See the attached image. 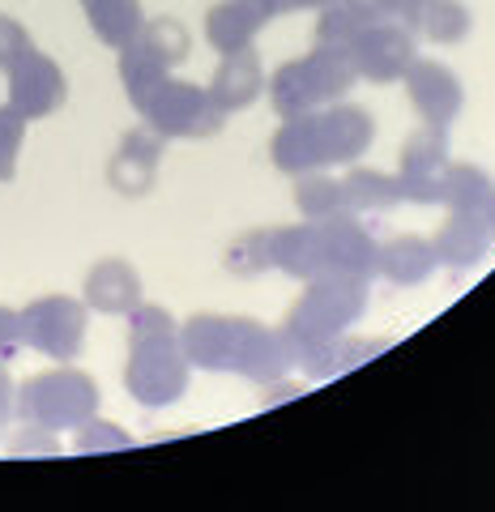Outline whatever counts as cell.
Wrapping results in <instances>:
<instances>
[{
  "instance_id": "28",
  "label": "cell",
  "mask_w": 495,
  "mask_h": 512,
  "mask_svg": "<svg viewBox=\"0 0 495 512\" xmlns=\"http://www.w3.org/2000/svg\"><path fill=\"white\" fill-rule=\"evenodd\" d=\"M141 43H146L154 56H163L171 69L193 56V35H188V26L175 22V18H146V26H141Z\"/></svg>"
},
{
  "instance_id": "30",
  "label": "cell",
  "mask_w": 495,
  "mask_h": 512,
  "mask_svg": "<svg viewBox=\"0 0 495 512\" xmlns=\"http://www.w3.org/2000/svg\"><path fill=\"white\" fill-rule=\"evenodd\" d=\"M26 116L18 107L0 103V180H13L18 175V154H22V141H26Z\"/></svg>"
},
{
  "instance_id": "15",
  "label": "cell",
  "mask_w": 495,
  "mask_h": 512,
  "mask_svg": "<svg viewBox=\"0 0 495 512\" xmlns=\"http://www.w3.org/2000/svg\"><path fill=\"white\" fill-rule=\"evenodd\" d=\"M82 299H86V308L103 316H129L141 303V274L129 261H120V256H107V261H99L86 274Z\"/></svg>"
},
{
  "instance_id": "27",
  "label": "cell",
  "mask_w": 495,
  "mask_h": 512,
  "mask_svg": "<svg viewBox=\"0 0 495 512\" xmlns=\"http://www.w3.org/2000/svg\"><path fill=\"white\" fill-rule=\"evenodd\" d=\"M410 26L423 30L431 43H461L470 35V9L461 0H427Z\"/></svg>"
},
{
  "instance_id": "8",
  "label": "cell",
  "mask_w": 495,
  "mask_h": 512,
  "mask_svg": "<svg viewBox=\"0 0 495 512\" xmlns=\"http://www.w3.org/2000/svg\"><path fill=\"white\" fill-rule=\"evenodd\" d=\"M316 252H321V278L367 282L376 274V239L355 214H338V218L316 222Z\"/></svg>"
},
{
  "instance_id": "11",
  "label": "cell",
  "mask_w": 495,
  "mask_h": 512,
  "mask_svg": "<svg viewBox=\"0 0 495 512\" xmlns=\"http://www.w3.org/2000/svg\"><path fill=\"white\" fill-rule=\"evenodd\" d=\"M449 167V128L423 124L414 128L402 146V201L414 205H440V171Z\"/></svg>"
},
{
  "instance_id": "38",
  "label": "cell",
  "mask_w": 495,
  "mask_h": 512,
  "mask_svg": "<svg viewBox=\"0 0 495 512\" xmlns=\"http://www.w3.org/2000/svg\"><path fill=\"white\" fill-rule=\"evenodd\" d=\"M483 218H487V231H491V235H495V201H491V210H487V214H483Z\"/></svg>"
},
{
  "instance_id": "2",
  "label": "cell",
  "mask_w": 495,
  "mask_h": 512,
  "mask_svg": "<svg viewBox=\"0 0 495 512\" xmlns=\"http://www.w3.org/2000/svg\"><path fill=\"white\" fill-rule=\"evenodd\" d=\"M129 367H124V389L137 406L163 410L175 406L188 393V355L180 346V329L167 316V308L137 303L129 312Z\"/></svg>"
},
{
  "instance_id": "25",
  "label": "cell",
  "mask_w": 495,
  "mask_h": 512,
  "mask_svg": "<svg viewBox=\"0 0 495 512\" xmlns=\"http://www.w3.org/2000/svg\"><path fill=\"white\" fill-rule=\"evenodd\" d=\"M342 197L350 214H380L393 210L402 201V180L389 171H372V167H355L342 180Z\"/></svg>"
},
{
  "instance_id": "31",
  "label": "cell",
  "mask_w": 495,
  "mask_h": 512,
  "mask_svg": "<svg viewBox=\"0 0 495 512\" xmlns=\"http://www.w3.org/2000/svg\"><path fill=\"white\" fill-rule=\"evenodd\" d=\"M77 453H124L133 448V436L120 431L116 423H103V419H86L77 427V440H73Z\"/></svg>"
},
{
  "instance_id": "1",
  "label": "cell",
  "mask_w": 495,
  "mask_h": 512,
  "mask_svg": "<svg viewBox=\"0 0 495 512\" xmlns=\"http://www.w3.org/2000/svg\"><path fill=\"white\" fill-rule=\"evenodd\" d=\"M180 346L193 367L248 376L257 384H274L295 363L286 333L248 316H193L180 329Z\"/></svg>"
},
{
  "instance_id": "12",
  "label": "cell",
  "mask_w": 495,
  "mask_h": 512,
  "mask_svg": "<svg viewBox=\"0 0 495 512\" xmlns=\"http://www.w3.org/2000/svg\"><path fill=\"white\" fill-rule=\"evenodd\" d=\"M402 82H406V94H410V107L419 111L423 124L449 128L457 120L461 103H466L461 77L449 69V64H440V60H419V56H414V64L406 69Z\"/></svg>"
},
{
  "instance_id": "37",
  "label": "cell",
  "mask_w": 495,
  "mask_h": 512,
  "mask_svg": "<svg viewBox=\"0 0 495 512\" xmlns=\"http://www.w3.org/2000/svg\"><path fill=\"white\" fill-rule=\"evenodd\" d=\"M325 5H338V0H295V9H325Z\"/></svg>"
},
{
  "instance_id": "21",
  "label": "cell",
  "mask_w": 495,
  "mask_h": 512,
  "mask_svg": "<svg viewBox=\"0 0 495 512\" xmlns=\"http://www.w3.org/2000/svg\"><path fill=\"white\" fill-rule=\"evenodd\" d=\"M171 77V64L163 56H154L146 43H129L120 52V82H124V94H129V103L137 116H146V107L154 103V94L167 86Z\"/></svg>"
},
{
  "instance_id": "34",
  "label": "cell",
  "mask_w": 495,
  "mask_h": 512,
  "mask_svg": "<svg viewBox=\"0 0 495 512\" xmlns=\"http://www.w3.org/2000/svg\"><path fill=\"white\" fill-rule=\"evenodd\" d=\"M22 316L13 312V308H0V363H9V359H18V350H22Z\"/></svg>"
},
{
  "instance_id": "29",
  "label": "cell",
  "mask_w": 495,
  "mask_h": 512,
  "mask_svg": "<svg viewBox=\"0 0 495 512\" xmlns=\"http://www.w3.org/2000/svg\"><path fill=\"white\" fill-rule=\"evenodd\" d=\"M269 239H274V227H261V231L239 235L235 244L227 248V269H231L235 278H257V274H265V269H274Z\"/></svg>"
},
{
  "instance_id": "32",
  "label": "cell",
  "mask_w": 495,
  "mask_h": 512,
  "mask_svg": "<svg viewBox=\"0 0 495 512\" xmlns=\"http://www.w3.org/2000/svg\"><path fill=\"white\" fill-rule=\"evenodd\" d=\"M30 47H35V43H30L26 26L18 18H5V13H0V73H9L13 64L30 52Z\"/></svg>"
},
{
  "instance_id": "4",
  "label": "cell",
  "mask_w": 495,
  "mask_h": 512,
  "mask_svg": "<svg viewBox=\"0 0 495 512\" xmlns=\"http://www.w3.org/2000/svg\"><path fill=\"white\" fill-rule=\"evenodd\" d=\"M359 82L355 64H350L346 47H321L316 43L308 56H299L291 64L269 77V103L286 116H303V111H321L329 103H342L350 86Z\"/></svg>"
},
{
  "instance_id": "36",
  "label": "cell",
  "mask_w": 495,
  "mask_h": 512,
  "mask_svg": "<svg viewBox=\"0 0 495 512\" xmlns=\"http://www.w3.org/2000/svg\"><path fill=\"white\" fill-rule=\"evenodd\" d=\"M9 419H13V380L5 372V363H0V431L9 427Z\"/></svg>"
},
{
  "instance_id": "5",
  "label": "cell",
  "mask_w": 495,
  "mask_h": 512,
  "mask_svg": "<svg viewBox=\"0 0 495 512\" xmlns=\"http://www.w3.org/2000/svg\"><path fill=\"white\" fill-rule=\"evenodd\" d=\"M18 410L26 423L47 427V431H65L82 427L99 410V384L77 367H52V372L30 376L18 389Z\"/></svg>"
},
{
  "instance_id": "3",
  "label": "cell",
  "mask_w": 495,
  "mask_h": 512,
  "mask_svg": "<svg viewBox=\"0 0 495 512\" xmlns=\"http://www.w3.org/2000/svg\"><path fill=\"white\" fill-rule=\"evenodd\" d=\"M363 312H367V282H355V278L308 282V291H303V299L295 303L282 325L295 363L316 355V350L329 342H338Z\"/></svg>"
},
{
  "instance_id": "7",
  "label": "cell",
  "mask_w": 495,
  "mask_h": 512,
  "mask_svg": "<svg viewBox=\"0 0 495 512\" xmlns=\"http://www.w3.org/2000/svg\"><path fill=\"white\" fill-rule=\"evenodd\" d=\"M146 120L158 137H175V141H205L214 137L222 124H227V111H222L210 90L197 82H175L167 77V86L154 94V103L146 107Z\"/></svg>"
},
{
  "instance_id": "19",
  "label": "cell",
  "mask_w": 495,
  "mask_h": 512,
  "mask_svg": "<svg viewBox=\"0 0 495 512\" xmlns=\"http://www.w3.org/2000/svg\"><path fill=\"white\" fill-rule=\"evenodd\" d=\"M436 248L419 235H393L385 244H376V274L389 278L393 286H414L436 274Z\"/></svg>"
},
{
  "instance_id": "10",
  "label": "cell",
  "mask_w": 495,
  "mask_h": 512,
  "mask_svg": "<svg viewBox=\"0 0 495 512\" xmlns=\"http://www.w3.org/2000/svg\"><path fill=\"white\" fill-rule=\"evenodd\" d=\"M5 77H9V107H18L26 120L52 116V111H60L69 99L65 69L47 52H39V47H30Z\"/></svg>"
},
{
  "instance_id": "13",
  "label": "cell",
  "mask_w": 495,
  "mask_h": 512,
  "mask_svg": "<svg viewBox=\"0 0 495 512\" xmlns=\"http://www.w3.org/2000/svg\"><path fill=\"white\" fill-rule=\"evenodd\" d=\"M163 141L150 124L133 128V133H124V141L116 146L107 163V184L120 192V197H146L154 188V175H158V163H163Z\"/></svg>"
},
{
  "instance_id": "23",
  "label": "cell",
  "mask_w": 495,
  "mask_h": 512,
  "mask_svg": "<svg viewBox=\"0 0 495 512\" xmlns=\"http://www.w3.org/2000/svg\"><path fill=\"white\" fill-rule=\"evenodd\" d=\"M495 201V180L474 163H449L440 171V205L453 214H487Z\"/></svg>"
},
{
  "instance_id": "26",
  "label": "cell",
  "mask_w": 495,
  "mask_h": 512,
  "mask_svg": "<svg viewBox=\"0 0 495 512\" xmlns=\"http://www.w3.org/2000/svg\"><path fill=\"white\" fill-rule=\"evenodd\" d=\"M295 205H299V214L308 222H325V218L350 214L346 197H342V180H333V175H325V171L295 175Z\"/></svg>"
},
{
  "instance_id": "35",
  "label": "cell",
  "mask_w": 495,
  "mask_h": 512,
  "mask_svg": "<svg viewBox=\"0 0 495 512\" xmlns=\"http://www.w3.org/2000/svg\"><path fill=\"white\" fill-rule=\"evenodd\" d=\"M372 5L385 13V18H397V22H406V26H410V22H414V13H419L427 0H372Z\"/></svg>"
},
{
  "instance_id": "16",
  "label": "cell",
  "mask_w": 495,
  "mask_h": 512,
  "mask_svg": "<svg viewBox=\"0 0 495 512\" xmlns=\"http://www.w3.org/2000/svg\"><path fill=\"white\" fill-rule=\"evenodd\" d=\"M210 99L227 111H244L257 103V94L265 90V73H261V56L252 47H239V52H227L218 64V73L210 77Z\"/></svg>"
},
{
  "instance_id": "20",
  "label": "cell",
  "mask_w": 495,
  "mask_h": 512,
  "mask_svg": "<svg viewBox=\"0 0 495 512\" xmlns=\"http://www.w3.org/2000/svg\"><path fill=\"white\" fill-rule=\"evenodd\" d=\"M436 248V261L449 265V269H470L487 256L491 248V231H487V218L483 214H453L449 222L440 227V235L431 239Z\"/></svg>"
},
{
  "instance_id": "24",
  "label": "cell",
  "mask_w": 495,
  "mask_h": 512,
  "mask_svg": "<svg viewBox=\"0 0 495 512\" xmlns=\"http://www.w3.org/2000/svg\"><path fill=\"white\" fill-rule=\"evenodd\" d=\"M385 13H380L372 0H338V5H325L321 18H316V30L312 39L321 47H350L372 22H380Z\"/></svg>"
},
{
  "instance_id": "17",
  "label": "cell",
  "mask_w": 495,
  "mask_h": 512,
  "mask_svg": "<svg viewBox=\"0 0 495 512\" xmlns=\"http://www.w3.org/2000/svg\"><path fill=\"white\" fill-rule=\"evenodd\" d=\"M321 133H325L329 167H333V163H355L359 154H367V146L376 137V124L363 107L342 99V103L321 107Z\"/></svg>"
},
{
  "instance_id": "33",
  "label": "cell",
  "mask_w": 495,
  "mask_h": 512,
  "mask_svg": "<svg viewBox=\"0 0 495 512\" xmlns=\"http://www.w3.org/2000/svg\"><path fill=\"white\" fill-rule=\"evenodd\" d=\"M9 453H13V457H22V453H43V457H52V453H60V444L47 436V427L30 423V427H22L18 436L9 440Z\"/></svg>"
},
{
  "instance_id": "18",
  "label": "cell",
  "mask_w": 495,
  "mask_h": 512,
  "mask_svg": "<svg viewBox=\"0 0 495 512\" xmlns=\"http://www.w3.org/2000/svg\"><path fill=\"white\" fill-rule=\"evenodd\" d=\"M269 22V13L257 0H218V5L205 13V39H210L214 52H239V47H252V39L261 35V26Z\"/></svg>"
},
{
  "instance_id": "22",
  "label": "cell",
  "mask_w": 495,
  "mask_h": 512,
  "mask_svg": "<svg viewBox=\"0 0 495 512\" xmlns=\"http://www.w3.org/2000/svg\"><path fill=\"white\" fill-rule=\"evenodd\" d=\"M94 39L107 43L111 52H124L129 43L141 39V26H146V13H141V0H82Z\"/></svg>"
},
{
  "instance_id": "9",
  "label": "cell",
  "mask_w": 495,
  "mask_h": 512,
  "mask_svg": "<svg viewBox=\"0 0 495 512\" xmlns=\"http://www.w3.org/2000/svg\"><path fill=\"white\" fill-rule=\"evenodd\" d=\"M346 56L363 82H402L414 64V30L397 18H380L346 47Z\"/></svg>"
},
{
  "instance_id": "6",
  "label": "cell",
  "mask_w": 495,
  "mask_h": 512,
  "mask_svg": "<svg viewBox=\"0 0 495 512\" xmlns=\"http://www.w3.org/2000/svg\"><path fill=\"white\" fill-rule=\"evenodd\" d=\"M18 316H22V342H26L30 350H39L43 359L69 363V359L82 355L86 329H90V308H86V299L43 295V299H35V303H26Z\"/></svg>"
},
{
  "instance_id": "14",
  "label": "cell",
  "mask_w": 495,
  "mask_h": 512,
  "mask_svg": "<svg viewBox=\"0 0 495 512\" xmlns=\"http://www.w3.org/2000/svg\"><path fill=\"white\" fill-rule=\"evenodd\" d=\"M269 158L286 175H308L329 167L325 133H321V111H303V116H286L282 128L269 141Z\"/></svg>"
}]
</instances>
